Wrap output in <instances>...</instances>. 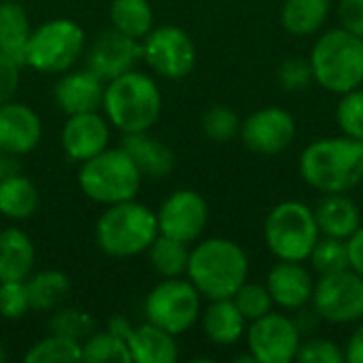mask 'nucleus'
Masks as SVG:
<instances>
[{
	"label": "nucleus",
	"instance_id": "nucleus-1",
	"mask_svg": "<svg viewBox=\"0 0 363 363\" xmlns=\"http://www.w3.org/2000/svg\"><path fill=\"white\" fill-rule=\"evenodd\" d=\"M300 177L321 194H347L363 181V143L332 136L311 143L300 155Z\"/></svg>",
	"mask_w": 363,
	"mask_h": 363
},
{
	"label": "nucleus",
	"instance_id": "nucleus-2",
	"mask_svg": "<svg viewBox=\"0 0 363 363\" xmlns=\"http://www.w3.org/2000/svg\"><path fill=\"white\" fill-rule=\"evenodd\" d=\"M247 277L249 257L230 238H206L189 251L187 279L208 302L234 298Z\"/></svg>",
	"mask_w": 363,
	"mask_h": 363
},
{
	"label": "nucleus",
	"instance_id": "nucleus-3",
	"mask_svg": "<svg viewBox=\"0 0 363 363\" xmlns=\"http://www.w3.org/2000/svg\"><path fill=\"white\" fill-rule=\"evenodd\" d=\"M102 111L106 121L123 134L147 132L162 113V91L151 74L123 72L104 85Z\"/></svg>",
	"mask_w": 363,
	"mask_h": 363
},
{
	"label": "nucleus",
	"instance_id": "nucleus-4",
	"mask_svg": "<svg viewBox=\"0 0 363 363\" xmlns=\"http://www.w3.org/2000/svg\"><path fill=\"white\" fill-rule=\"evenodd\" d=\"M308 60L313 77L323 89L342 96L363 87V38L342 26L323 32L315 40Z\"/></svg>",
	"mask_w": 363,
	"mask_h": 363
},
{
	"label": "nucleus",
	"instance_id": "nucleus-5",
	"mask_svg": "<svg viewBox=\"0 0 363 363\" xmlns=\"http://www.w3.org/2000/svg\"><path fill=\"white\" fill-rule=\"evenodd\" d=\"M157 236V215L136 198L106 206L96 223L100 251L119 259L145 253Z\"/></svg>",
	"mask_w": 363,
	"mask_h": 363
},
{
	"label": "nucleus",
	"instance_id": "nucleus-6",
	"mask_svg": "<svg viewBox=\"0 0 363 363\" xmlns=\"http://www.w3.org/2000/svg\"><path fill=\"white\" fill-rule=\"evenodd\" d=\"M77 181L91 202L111 206L134 200L140 189L143 174L121 147H106L102 153L81 162Z\"/></svg>",
	"mask_w": 363,
	"mask_h": 363
},
{
	"label": "nucleus",
	"instance_id": "nucleus-7",
	"mask_svg": "<svg viewBox=\"0 0 363 363\" xmlns=\"http://www.w3.org/2000/svg\"><path fill=\"white\" fill-rule=\"evenodd\" d=\"M321 238L315 213L298 200H285L270 208L264 221V240L281 262H306Z\"/></svg>",
	"mask_w": 363,
	"mask_h": 363
},
{
	"label": "nucleus",
	"instance_id": "nucleus-8",
	"mask_svg": "<svg viewBox=\"0 0 363 363\" xmlns=\"http://www.w3.org/2000/svg\"><path fill=\"white\" fill-rule=\"evenodd\" d=\"M85 49V32L72 19H49L32 30L26 64L45 74H62L70 70Z\"/></svg>",
	"mask_w": 363,
	"mask_h": 363
},
{
	"label": "nucleus",
	"instance_id": "nucleus-9",
	"mask_svg": "<svg viewBox=\"0 0 363 363\" xmlns=\"http://www.w3.org/2000/svg\"><path fill=\"white\" fill-rule=\"evenodd\" d=\"M202 315V296L187 279H164L145 300V319L174 336L185 334Z\"/></svg>",
	"mask_w": 363,
	"mask_h": 363
},
{
	"label": "nucleus",
	"instance_id": "nucleus-10",
	"mask_svg": "<svg viewBox=\"0 0 363 363\" xmlns=\"http://www.w3.org/2000/svg\"><path fill=\"white\" fill-rule=\"evenodd\" d=\"M311 302L315 315L328 323H357L363 319V277L351 268L319 277Z\"/></svg>",
	"mask_w": 363,
	"mask_h": 363
},
{
	"label": "nucleus",
	"instance_id": "nucleus-11",
	"mask_svg": "<svg viewBox=\"0 0 363 363\" xmlns=\"http://www.w3.org/2000/svg\"><path fill=\"white\" fill-rule=\"evenodd\" d=\"M140 47L147 66L164 79L179 81L191 74L196 68V45L179 26H153V30L143 38Z\"/></svg>",
	"mask_w": 363,
	"mask_h": 363
},
{
	"label": "nucleus",
	"instance_id": "nucleus-12",
	"mask_svg": "<svg viewBox=\"0 0 363 363\" xmlns=\"http://www.w3.org/2000/svg\"><path fill=\"white\" fill-rule=\"evenodd\" d=\"M247 347L257 363H291L302 345L300 325L281 313H268L247 328Z\"/></svg>",
	"mask_w": 363,
	"mask_h": 363
},
{
	"label": "nucleus",
	"instance_id": "nucleus-13",
	"mask_svg": "<svg viewBox=\"0 0 363 363\" xmlns=\"http://www.w3.org/2000/svg\"><path fill=\"white\" fill-rule=\"evenodd\" d=\"M298 125L291 113L279 106H264L240 121V138L247 149L259 155H277L291 147Z\"/></svg>",
	"mask_w": 363,
	"mask_h": 363
},
{
	"label": "nucleus",
	"instance_id": "nucleus-14",
	"mask_svg": "<svg viewBox=\"0 0 363 363\" xmlns=\"http://www.w3.org/2000/svg\"><path fill=\"white\" fill-rule=\"evenodd\" d=\"M155 215L160 234L191 245L206 230L208 204L194 189H177L162 202Z\"/></svg>",
	"mask_w": 363,
	"mask_h": 363
},
{
	"label": "nucleus",
	"instance_id": "nucleus-15",
	"mask_svg": "<svg viewBox=\"0 0 363 363\" xmlns=\"http://www.w3.org/2000/svg\"><path fill=\"white\" fill-rule=\"evenodd\" d=\"M138 60H143L140 43L117 30H108L94 40L87 53V68L108 83L111 79L134 70Z\"/></svg>",
	"mask_w": 363,
	"mask_h": 363
},
{
	"label": "nucleus",
	"instance_id": "nucleus-16",
	"mask_svg": "<svg viewBox=\"0 0 363 363\" xmlns=\"http://www.w3.org/2000/svg\"><path fill=\"white\" fill-rule=\"evenodd\" d=\"M108 140L111 123L98 111L68 115L60 134V143L66 157L77 164L102 153L108 147Z\"/></svg>",
	"mask_w": 363,
	"mask_h": 363
},
{
	"label": "nucleus",
	"instance_id": "nucleus-17",
	"mask_svg": "<svg viewBox=\"0 0 363 363\" xmlns=\"http://www.w3.org/2000/svg\"><path fill=\"white\" fill-rule=\"evenodd\" d=\"M43 136L40 117L23 102L0 104V151L11 155H26L34 151Z\"/></svg>",
	"mask_w": 363,
	"mask_h": 363
},
{
	"label": "nucleus",
	"instance_id": "nucleus-18",
	"mask_svg": "<svg viewBox=\"0 0 363 363\" xmlns=\"http://www.w3.org/2000/svg\"><path fill=\"white\" fill-rule=\"evenodd\" d=\"M266 289L272 296V302L283 311L304 308L315 291L313 272L304 262H281L272 266L266 277Z\"/></svg>",
	"mask_w": 363,
	"mask_h": 363
},
{
	"label": "nucleus",
	"instance_id": "nucleus-19",
	"mask_svg": "<svg viewBox=\"0 0 363 363\" xmlns=\"http://www.w3.org/2000/svg\"><path fill=\"white\" fill-rule=\"evenodd\" d=\"M104 85L106 83L100 77H96L89 68L72 70V72L66 70V74L53 87V98L55 104L66 115L100 111L104 98Z\"/></svg>",
	"mask_w": 363,
	"mask_h": 363
},
{
	"label": "nucleus",
	"instance_id": "nucleus-20",
	"mask_svg": "<svg viewBox=\"0 0 363 363\" xmlns=\"http://www.w3.org/2000/svg\"><path fill=\"white\" fill-rule=\"evenodd\" d=\"M121 149L132 157L143 177L164 179L174 170V153L168 145L147 132L123 134Z\"/></svg>",
	"mask_w": 363,
	"mask_h": 363
},
{
	"label": "nucleus",
	"instance_id": "nucleus-21",
	"mask_svg": "<svg viewBox=\"0 0 363 363\" xmlns=\"http://www.w3.org/2000/svg\"><path fill=\"white\" fill-rule=\"evenodd\" d=\"M313 213L321 236L349 240L362 225L359 206L345 194H325Z\"/></svg>",
	"mask_w": 363,
	"mask_h": 363
},
{
	"label": "nucleus",
	"instance_id": "nucleus-22",
	"mask_svg": "<svg viewBox=\"0 0 363 363\" xmlns=\"http://www.w3.org/2000/svg\"><path fill=\"white\" fill-rule=\"evenodd\" d=\"M174 338V334L149 321L136 325L128 336L130 357L136 363H174L179 359V347Z\"/></svg>",
	"mask_w": 363,
	"mask_h": 363
},
{
	"label": "nucleus",
	"instance_id": "nucleus-23",
	"mask_svg": "<svg viewBox=\"0 0 363 363\" xmlns=\"http://www.w3.org/2000/svg\"><path fill=\"white\" fill-rule=\"evenodd\" d=\"M36 262L32 238L19 228L0 230V283L26 281Z\"/></svg>",
	"mask_w": 363,
	"mask_h": 363
},
{
	"label": "nucleus",
	"instance_id": "nucleus-24",
	"mask_svg": "<svg viewBox=\"0 0 363 363\" xmlns=\"http://www.w3.org/2000/svg\"><path fill=\"white\" fill-rule=\"evenodd\" d=\"M200 317H202L204 336L219 347L236 345L247 332V319L236 308L232 298L211 300V304L204 308Z\"/></svg>",
	"mask_w": 363,
	"mask_h": 363
},
{
	"label": "nucleus",
	"instance_id": "nucleus-25",
	"mask_svg": "<svg viewBox=\"0 0 363 363\" xmlns=\"http://www.w3.org/2000/svg\"><path fill=\"white\" fill-rule=\"evenodd\" d=\"M32 34L28 13L19 2L0 0V53L17 64H26V49Z\"/></svg>",
	"mask_w": 363,
	"mask_h": 363
},
{
	"label": "nucleus",
	"instance_id": "nucleus-26",
	"mask_svg": "<svg viewBox=\"0 0 363 363\" xmlns=\"http://www.w3.org/2000/svg\"><path fill=\"white\" fill-rule=\"evenodd\" d=\"M40 204L36 185L21 174H4L0 179V215L13 221L30 219Z\"/></svg>",
	"mask_w": 363,
	"mask_h": 363
},
{
	"label": "nucleus",
	"instance_id": "nucleus-27",
	"mask_svg": "<svg viewBox=\"0 0 363 363\" xmlns=\"http://www.w3.org/2000/svg\"><path fill=\"white\" fill-rule=\"evenodd\" d=\"M332 13V0H285L281 23L294 36H311L323 28Z\"/></svg>",
	"mask_w": 363,
	"mask_h": 363
},
{
	"label": "nucleus",
	"instance_id": "nucleus-28",
	"mask_svg": "<svg viewBox=\"0 0 363 363\" xmlns=\"http://www.w3.org/2000/svg\"><path fill=\"white\" fill-rule=\"evenodd\" d=\"M30 304L34 311H55L70 291V279L62 270H40L26 279Z\"/></svg>",
	"mask_w": 363,
	"mask_h": 363
},
{
	"label": "nucleus",
	"instance_id": "nucleus-29",
	"mask_svg": "<svg viewBox=\"0 0 363 363\" xmlns=\"http://www.w3.org/2000/svg\"><path fill=\"white\" fill-rule=\"evenodd\" d=\"M113 30L143 40L153 30V9L149 0H113L111 2Z\"/></svg>",
	"mask_w": 363,
	"mask_h": 363
},
{
	"label": "nucleus",
	"instance_id": "nucleus-30",
	"mask_svg": "<svg viewBox=\"0 0 363 363\" xmlns=\"http://www.w3.org/2000/svg\"><path fill=\"white\" fill-rule=\"evenodd\" d=\"M189 251L191 249H187L185 242L160 234L145 253L149 257V266L162 279H179V277L187 274Z\"/></svg>",
	"mask_w": 363,
	"mask_h": 363
},
{
	"label": "nucleus",
	"instance_id": "nucleus-31",
	"mask_svg": "<svg viewBox=\"0 0 363 363\" xmlns=\"http://www.w3.org/2000/svg\"><path fill=\"white\" fill-rule=\"evenodd\" d=\"M81 362L85 363H130L128 340L113 332H94L81 342Z\"/></svg>",
	"mask_w": 363,
	"mask_h": 363
},
{
	"label": "nucleus",
	"instance_id": "nucleus-32",
	"mask_svg": "<svg viewBox=\"0 0 363 363\" xmlns=\"http://www.w3.org/2000/svg\"><path fill=\"white\" fill-rule=\"evenodd\" d=\"M306 262H311L313 272L319 277L342 272L349 268V245L345 238L323 236L317 240Z\"/></svg>",
	"mask_w": 363,
	"mask_h": 363
},
{
	"label": "nucleus",
	"instance_id": "nucleus-33",
	"mask_svg": "<svg viewBox=\"0 0 363 363\" xmlns=\"http://www.w3.org/2000/svg\"><path fill=\"white\" fill-rule=\"evenodd\" d=\"M26 363H79L81 362V342L49 334L47 338L32 345L23 357Z\"/></svg>",
	"mask_w": 363,
	"mask_h": 363
},
{
	"label": "nucleus",
	"instance_id": "nucleus-34",
	"mask_svg": "<svg viewBox=\"0 0 363 363\" xmlns=\"http://www.w3.org/2000/svg\"><path fill=\"white\" fill-rule=\"evenodd\" d=\"M96 332V321L89 313L74 306H57L49 319V334L64 336L77 342H83L89 334Z\"/></svg>",
	"mask_w": 363,
	"mask_h": 363
},
{
	"label": "nucleus",
	"instance_id": "nucleus-35",
	"mask_svg": "<svg viewBox=\"0 0 363 363\" xmlns=\"http://www.w3.org/2000/svg\"><path fill=\"white\" fill-rule=\"evenodd\" d=\"M202 132L215 143H228L240 134V119L228 104H213L202 115Z\"/></svg>",
	"mask_w": 363,
	"mask_h": 363
},
{
	"label": "nucleus",
	"instance_id": "nucleus-36",
	"mask_svg": "<svg viewBox=\"0 0 363 363\" xmlns=\"http://www.w3.org/2000/svg\"><path fill=\"white\" fill-rule=\"evenodd\" d=\"M336 121L345 136L363 143V87L340 96L336 106Z\"/></svg>",
	"mask_w": 363,
	"mask_h": 363
},
{
	"label": "nucleus",
	"instance_id": "nucleus-37",
	"mask_svg": "<svg viewBox=\"0 0 363 363\" xmlns=\"http://www.w3.org/2000/svg\"><path fill=\"white\" fill-rule=\"evenodd\" d=\"M234 304L236 308L242 313V317L247 319V323L268 315L274 306L272 302V296L270 291L266 289V285H259V283H245L236 294H234Z\"/></svg>",
	"mask_w": 363,
	"mask_h": 363
},
{
	"label": "nucleus",
	"instance_id": "nucleus-38",
	"mask_svg": "<svg viewBox=\"0 0 363 363\" xmlns=\"http://www.w3.org/2000/svg\"><path fill=\"white\" fill-rule=\"evenodd\" d=\"M32 311L26 281H2L0 283V317L17 321Z\"/></svg>",
	"mask_w": 363,
	"mask_h": 363
},
{
	"label": "nucleus",
	"instance_id": "nucleus-39",
	"mask_svg": "<svg viewBox=\"0 0 363 363\" xmlns=\"http://www.w3.org/2000/svg\"><path fill=\"white\" fill-rule=\"evenodd\" d=\"M315 81L313 77V66L311 60L304 57H289L281 64L279 68V83L283 89L298 94L304 91L306 87H311V83Z\"/></svg>",
	"mask_w": 363,
	"mask_h": 363
},
{
	"label": "nucleus",
	"instance_id": "nucleus-40",
	"mask_svg": "<svg viewBox=\"0 0 363 363\" xmlns=\"http://www.w3.org/2000/svg\"><path fill=\"white\" fill-rule=\"evenodd\" d=\"M296 359L300 363H345V349L328 338H311L300 345Z\"/></svg>",
	"mask_w": 363,
	"mask_h": 363
},
{
	"label": "nucleus",
	"instance_id": "nucleus-41",
	"mask_svg": "<svg viewBox=\"0 0 363 363\" xmlns=\"http://www.w3.org/2000/svg\"><path fill=\"white\" fill-rule=\"evenodd\" d=\"M19 66L15 60H11L9 55L0 53V104L13 100L17 87H19Z\"/></svg>",
	"mask_w": 363,
	"mask_h": 363
},
{
	"label": "nucleus",
	"instance_id": "nucleus-42",
	"mask_svg": "<svg viewBox=\"0 0 363 363\" xmlns=\"http://www.w3.org/2000/svg\"><path fill=\"white\" fill-rule=\"evenodd\" d=\"M338 19L345 30L363 38V0H340Z\"/></svg>",
	"mask_w": 363,
	"mask_h": 363
},
{
	"label": "nucleus",
	"instance_id": "nucleus-43",
	"mask_svg": "<svg viewBox=\"0 0 363 363\" xmlns=\"http://www.w3.org/2000/svg\"><path fill=\"white\" fill-rule=\"evenodd\" d=\"M349 245V268L363 277V225L347 240Z\"/></svg>",
	"mask_w": 363,
	"mask_h": 363
},
{
	"label": "nucleus",
	"instance_id": "nucleus-44",
	"mask_svg": "<svg viewBox=\"0 0 363 363\" xmlns=\"http://www.w3.org/2000/svg\"><path fill=\"white\" fill-rule=\"evenodd\" d=\"M345 362L349 363H363V319L357 325V330L351 334L345 347Z\"/></svg>",
	"mask_w": 363,
	"mask_h": 363
},
{
	"label": "nucleus",
	"instance_id": "nucleus-45",
	"mask_svg": "<svg viewBox=\"0 0 363 363\" xmlns=\"http://www.w3.org/2000/svg\"><path fill=\"white\" fill-rule=\"evenodd\" d=\"M132 323L125 319V317H121V315H115L111 321H108V332H113L115 336H119V338H123V340H128V336H130V332H132Z\"/></svg>",
	"mask_w": 363,
	"mask_h": 363
},
{
	"label": "nucleus",
	"instance_id": "nucleus-46",
	"mask_svg": "<svg viewBox=\"0 0 363 363\" xmlns=\"http://www.w3.org/2000/svg\"><path fill=\"white\" fill-rule=\"evenodd\" d=\"M4 177V162H2V151H0V179Z\"/></svg>",
	"mask_w": 363,
	"mask_h": 363
},
{
	"label": "nucleus",
	"instance_id": "nucleus-47",
	"mask_svg": "<svg viewBox=\"0 0 363 363\" xmlns=\"http://www.w3.org/2000/svg\"><path fill=\"white\" fill-rule=\"evenodd\" d=\"M6 359V353H4V349H2V345H0V363Z\"/></svg>",
	"mask_w": 363,
	"mask_h": 363
},
{
	"label": "nucleus",
	"instance_id": "nucleus-48",
	"mask_svg": "<svg viewBox=\"0 0 363 363\" xmlns=\"http://www.w3.org/2000/svg\"><path fill=\"white\" fill-rule=\"evenodd\" d=\"M13 2H19V0H13Z\"/></svg>",
	"mask_w": 363,
	"mask_h": 363
}]
</instances>
